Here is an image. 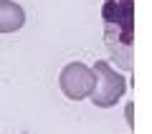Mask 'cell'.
<instances>
[{
    "instance_id": "obj_1",
    "label": "cell",
    "mask_w": 152,
    "mask_h": 134,
    "mask_svg": "<svg viewBox=\"0 0 152 134\" xmlns=\"http://www.w3.org/2000/svg\"><path fill=\"white\" fill-rule=\"evenodd\" d=\"M134 0H107L102 8L104 43L114 61L132 68V36H134Z\"/></svg>"
},
{
    "instance_id": "obj_2",
    "label": "cell",
    "mask_w": 152,
    "mask_h": 134,
    "mask_svg": "<svg viewBox=\"0 0 152 134\" xmlns=\"http://www.w3.org/2000/svg\"><path fill=\"white\" fill-rule=\"evenodd\" d=\"M91 71H94V76H96V84H94V91H91L89 99H91L94 106H99V109L114 106V104L127 94V79L122 74H117L107 61H96V63L91 66Z\"/></svg>"
},
{
    "instance_id": "obj_3",
    "label": "cell",
    "mask_w": 152,
    "mask_h": 134,
    "mask_svg": "<svg viewBox=\"0 0 152 134\" xmlns=\"http://www.w3.org/2000/svg\"><path fill=\"white\" fill-rule=\"evenodd\" d=\"M94 84H96V76H94L91 66L81 63V61L66 63L58 74V89L71 101H84L86 96H91Z\"/></svg>"
},
{
    "instance_id": "obj_4",
    "label": "cell",
    "mask_w": 152,
    "mask_h": 134,
    "mask_svg": "<svg viewBox=\"0 0 152 134\" xmlns=\"http://www.w3.org/2000/svg\"><path fill=\"white\" fill-rule=\"evenodd\" d=\"M26 25V10L15 0H0V33H18Z\"/></svg>"
}]
</instances>
